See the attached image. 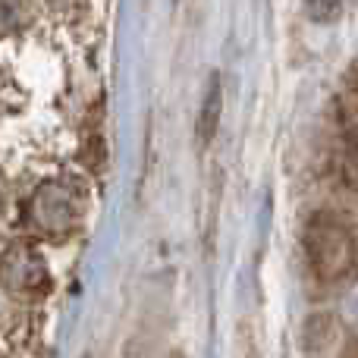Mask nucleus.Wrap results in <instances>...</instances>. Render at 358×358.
Instances as JSON below:
<instances>
[{
  "instance_id": "obj_1",
  "label": "nucleus",
  "mask_w": 358,
  "mask_h": 358,
  "mask_svg": "<svg viewBox=\"0 0 358 358\" xmlns=\"http://www.w3.org/2000/svg\"><path fill=\"white\" fill-rule=\"evenodd\" d=\"M302 252L311 277L324 286H349L358 277V233L346 217L317 210L302 229Z\"/></svg>"
},
{
  "instance_id": "obj_2",
  "label": "nucleus",
  "mask_w": 358,
  "mask_h": 358,
  "mask_svg": "<svg viewBox=\"0 0 358 358\" xmlns=\"http://www.w3.org/2000/svg\"><path fill=\"white\" fill-rule=\"evenodd\" d=\"M82 220V204L73 185L66 182H44L31 192L25 204V223L41 239H66Z\"/></svg>"
},
{
  "instance_id": "obj_3",
  "label": "nucleus",
  "mask_w": 358,
  "mask_h": 358,
  "mask_svg": "<svg viewBox=\"0 0 358 358\" xmlns=\"http://www.w3.org/2000/svg\"><path fill=\"white\" fill-rule=\"evenodd\" d=\"M0 283L19 299H41L50 289L44 258L31 245H13L0 258Z\"/></svg>"
},
{
  "instance_id": "obj_4",
  "label": "nucleus",
  "mask_w": 358,
  "mask_h": 358,
  "mask_svg": "<svg viewBox=\"0 0 358 358\" xmlns=\"http://www.w3.org/2000/svg\"><path fill=\"white\" fill-rule=\"evenodd\" d=\"M340 126H343L346 157L358 173V66L346 76V85H343L340 94Z\"/></svg>"
},
{
  "instance_id": "obj_5",
  "label": "nucleus",
  "mask_w": 358,
  "mask_h": 358,
  "mask_svg": "<svg viewBox=\"0 0 358 358\" xmlns=\"http://www.w3.org/2000/svg\"><path fill=\"white\" fill-rule=\"evenodd\" d=\"M220 113H223V85H220V76L210 73L208 85H204L201 107H198V117H195L198 145H208L210 138L217 136V129H220Z\"/></svg>"
},
{
  "instance_id": "obj_6",
  "label": "nucleus",
  "mask_w": 358,
  "mask_h": 358,
  "mask_svg": "<svg viewBox=\"0 0 358 358\" xmlns=\"http://www.w3.org/2000/svg\"><path fill=\"white\" fill-rule=\"evenodd\" d=\"M305 13L311 22L330 25L343 16V0H305Z\"/></svg>"
},
{
  "instance_id": "obj_7",
  "label": "nucleus",
  "mask_w": 358,
  "mask_h": 358,
  "mask_svg": "<svg viewBox=\"0 0 358 358\" xmlns=\"http://www.w3.org/2000/svg\"><path fill=\"white\" fill-rule=\"evenodd\" d=\"M340 358H358V336H352V340H349L346 346H343Z\"/></svg>"
}]
</instances>
